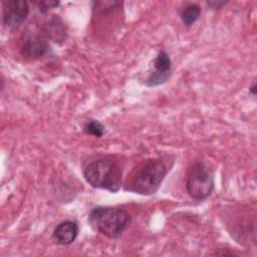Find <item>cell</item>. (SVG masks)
I'll use <instances>...</instances> for the list:
<instances>
[{"instance_id": "cell-1", "label": "cell", "mask_w": 257, "mask_h": 257, "mask_svg": "<svg viewBox=\"0 0 257 257\" xmlns=\"http://www.w3.org/2000/svg\"><path fill=\"white\" fill-rule=\"evenodd\" d=\"M171 167L162 158L143 161L127 176L123 190L143 196L153 195L159 190Z\"/></svg>"}, {"instance_id": "cell-2", "label": "cell", "mask_w": 257, "mask_h": 257, "mask_svg": "<svg viewBox=\"0 0 257 257\" xmlns=\"http://www.w3.org/2000/svg\"><path fill=\"white\" fill-rule=\"evenodd\" d=\"M90 227L109 239H117L132 222L130 213L119 207L97 206L88 214Z\"/></svg>"}, {"instance_id": "cell-3", "label": "cell", "mask_w": 257, "mask_h": 257, "mask_svg": "<svg viewBox=\"0 0 257 257\" xmlns=\"http://www.w3.org/2000/svg\"><path fill=\"white\" fill-rule=\"evenodd\" d=\"M85 181L95 189L117 193L122 185V172L118 164L109 159H96L82 169Z\"/></svg>"}, {"instance_id": "cell-4", "label": "cell", "mask_w": 257, "mask_h": 257, "mask_svg": "<svg viewBox=\"0 0 257 257\" xmlns=\"http://www.w3.org/2000/svg\"><path fill=\"white\" fill-rule=\"evenodd\" d=\"M215 188V175L212 167L203 162H195L189 169L186 178V190L196 201L206 200Z\"/></svg>"}, {"instance_id": "cell-5", "label": "cell", "mask_w": 257, "mask_h": 257, "mask_svg": "<svg viewBox=\"0 0 257 257\" xmlns=\"http://www.w3.org/2000/svg\"><path fill=\"white\" fill-rule=\"evenodd\" d=\"M19 51L28 59H43L52 54L48 42L42 36L32 32H25L21 36Z\"/></svg>"}, {"instance_id": "cell-6", "label": "cell", "mask_w": 257, "mask_h": 257, "mask_svg": "<svg viewBox=\"0 0 257 257\" xmlns=\"http://www.w3.org/2000/svg\"><path fill=\"white\" fill-rule=\"evenodd\" d=\"M29 4L25 0H5L2 2V23L7 28L19 27L29 14Z\"/></svg>"}, {"instance_id": "cell-7", "label": "cell", "mask_w": 257, "mask_h": 257, "mask_svg": "<svg viewBox=\"0 0 257 257\" xmlns=\"http://www.w3.org/2000/svg\"><path fill=\"white\" fill-rule=\"evenodd\" d=\"M79 228L75 221L65 220L60 222L53 230L52 239L57 245L68 246L72 244L78 236Z\"/></svg>"}, {"instance_id": "cell-8", "label": "cell", "mask_w": 257, "mask_h": 257, "mask_svg": "<svg viewBox=\"0 0 257 257\" xmlns=\"http://www.w3.org/2000/svg\"><path fill=\"white\" fill-rule=\"evenodd\" d=\"M44 36L57 44H62L67 37V27L58 15H52L42 25Z\"/></svg>"}, {"instance_id": "cell-9", "label": "cell", "mask_w": 257, "mask_h": 257, "mask_svg": "<svg viewBox=\"0 0 257 257\" xmlns=\"http://www.w3.org/2000/svg\"><path fill=\"white\" fill-rule=\"evenodd\" d=\"M201 6L195 2H188L180 10V18L185 26H192L201 16Z\"/></svg>"}, {"instance_id": "cell-10", "label": "cell", "mask_w": 257, "mask_h": 257, "mask_svg": "<svg viewBox=\"0 0 257 257\" xmlns=\"http://www.w3.org/2000/svg\"><path fill=\"white\" fill-rule=\"evenodd\" d=\"M153 66H154V71L160 74L167 75V76H171L172 74V60L170 55L164 50H160L157 53L153 61Z\"/></svg>"}, {"instance_id": "cell-11", "label": "cell", "mask_w": 257, "mask_h": 257, "mask_svg": "<svg viewBox=\"0 0 257 257\" xmlns=\"http://www.w3.org/2000/svg\"><path fill=\"white\" fill-rule=\"evenodd\" d=\"M82 131L84 134L89 136H94L96 138H101L105 135V126L98 120L89 119L83 124Z\"/></svg>"}, {"instance_id": "cell-12", "label": "cell", "mask_w": 257, "mask_h": 257, "mask_svg": "<svg viewBox=\"0 0 257 257\" xmlns=\"http://www.w3.org/2000/svg\"><path fill=\"white\" fill-rule=\"evenodd\" d=\"M60 4L59 1H39V2H36V5L38 7V10L41 12V13H45L47 12L49 9L51 8H55L57 7L58 5Z\"/></svg>"}, {"instance_id": "cell-13", "label": "cell", "mask_w": 257, "mask_h": 257, "mask_svg": "<svg viewBox=\"0 0 257 257\" xmlns=\"http://www.w3.org/2000/svg\"><path fill=\"white\" fill-rule=\"evenodd\" d=\"M208 6L211 9H221L223 6H225L228 1H222V0H209L206 2Z\"/></svg>"}, {"instance_id": "cell-14", "label": "cell", "mask_w": 257, "mask_h": 257, "mask_svg": "<svg viewBox=\"0 0 257 257\" xmlns=\"http://www.w3.org/2000/svg\"><path fill=\"white\" fill-rule=\"evenodd\" d=\"M249 92L250 94H252L253 96H255L257 94V86H256V83H252V85L249 87Z\"/></svg>"}]
</instances>
